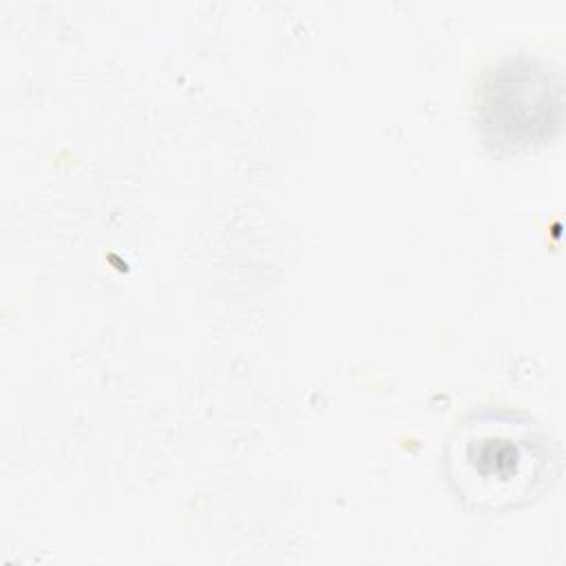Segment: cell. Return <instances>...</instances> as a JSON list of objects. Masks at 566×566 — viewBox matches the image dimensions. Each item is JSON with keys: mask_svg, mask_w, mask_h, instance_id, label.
I'll use <instances>...</instances> for the list:
<instances>
[{"mask_svg": "<svg viewBox=\"0 0 566 566\" xmlns=\"http://www.w3.org/2000/svg\"><path fill=\"white\" fill-rule=\"evenodd\" d=\"M548 447L535 427L513 413H482L458 427L447 451L449 480L478 509H509L544 482Z\"/></svg>", "mask_w": 566, "mask_h": 566, "instance_id": "1", "label": "cell"}]
</instances>
